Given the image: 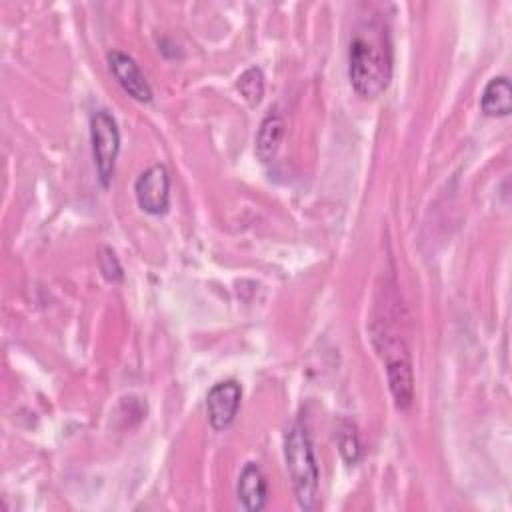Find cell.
<instances>
[{"instance_id":"6da1fadb","label":"cell","mask_w":512,"mask_h":512,"mask_svg":"<svg viewBox=\"0 0 512 512\" xmlns=\"http://www.w3.org/2000/svg\"><path fill=\"white\" fill-rule=\"evenodd\" d=\"M348 78L352 90L364 98H378L392 78V44L378 22L356 30L348 46Z\"/></svg>"},{"instance_id":"7a4b0ae2","label":"cell","mask_w":512,"mask_h":512,"mask_svg":"<svg viewBox=\"0 0 512 512\" xmlns=\"http://www.w3.org/2000/svg\"><path fill=\"white\" fill-rule=\"evenodd\" d=\"M284 462L300 508L308 512L316 510L320 506V472L310 436L300 422H294L286 430Z\"/></svg>"},{"instance_id":"3957f363","label":"cell","mask_w":512,"mask_h":512,"mask_svg":"<svg viewBox=\"0 0 512 512\" xmlns=\"http://www.w3.org/2000/svg\"><path fill=\"white\" fill-rule=\"evenodd\" d=\"M372 340L376 344L378 354L384 360L388 388L396 408L398 410L410 408L414 400V374H412V362H410L404 340L398 334L390 332L386 326L376 328L372 332Z\"/></svg>"},{"instance_id":"277c9868","label":"cell","mask_w":512,"mask_h":512,"mask_svg":"<svg viewBox=\"0 0 512 512\" xmlns=\"http://www.w3.org/2000/svg\"><path fill=\"white\" fill-rule=\"evenodd\" d=\"M90 144L98 180L108 188L114 178L116 158L120 152V130L108 110H96L90 118Z\"/></svg>"},{"instance_id":"5b68a950","label":"cell","mask_w":512,"mask_h":512,"mask_svg":"<svg viewBox=\"0 0 512 512\" xmlns=\"http://www.w3.org/2000/svg\"><path fill=\"white\" fill-rule=\"evenodd\" d=\"M138 206L152 216H162L170 206V174L164 164H152L134 182Z\"/></svg>"},{"instance_id":"8992f818","label":"cell","mask_w":512,"mask_h":512,"mask_svg":"<svg viewBox=\"0 0 512 512\" xmlns=\"http://www.w3.org/2000/svg\"><path fill=\"white\" fill-rule=\"evenodd\" d=\"M240 400L242 386L236 380L228 378L216 382L206 394V416L210 426L218 432L226 430L240 410Z\"/></svg>"},{"instance_id":"52a82bcc","label":"cell","mask_w":512,"mask_h":512,"mask_svg":"<svg viewBox=\"0 0 512 512\" xmlns=\"http://www.w3.org/2000/svg\"><path fill=\"white\" fill-rule=\"evenodd\" d=\"M108 68L112 72V76L116 78V82L122 86V90L138 100V102H150L152 100V86L148 84L144 72L140 70V66L136 64V60L120 50H110L108 56Z\"/></svg>"},{"instance_id":"ba28073f","label":"cell","mask_w":512,"mask_h":512,"mask_svg":"<svg viewBox=\"0 0 512 512\" xmlns=\"http://www.w3.org/2000/svg\"><path fill=\"white\" fill-rule=\"evenodd\" d=\"M236 496L244 510L258 512L266 506L268 484L262 468L256 462H246L236 482Z\"/></svg>"},{"instance_id":"9c48e42d","label":"cell","mask_w":512,"mask_h":512,"mask_svg":"<svg viewBox=\"0 0 512 512\" xmlns=\"http://www.w3.org/2000/svg\"><path fill=\"white\" fill-rule=\"evenodd\" d=\"M284 130H286V124L278 110H270L262 118L256 138H254V154L260 162L266 164L276 156V152L282 144V138H284Z\"/></svg>"},{"instance_id":"30bf717a","label":"cell","mask_w":512,"mask_h":512,"mask_svg":"<svg viewBox=\"0 0 512 512\" xmlns=\"http://www.w3.org/2000/svg\"><path fill=\"white\" fill-rule=\"evenodd\" d=\"M480 110L490 118H504L512 112V86L508 76H494L482 90Z\"/></svg>"},{"instance_id":"8fae6325","label":"cell","mask_w":512,"mask_h":512,"mask_svg":"<svg viewBox=\"0 0 512 512\" xmlns=\"http://www.w3.org/2000/svg\"><path fill=\"white\" fill-rule=\"evenodd\" d=\"M336 444H338V452H340L342 460L348 466H356L362 456V444H360L356 426L352 422H346V420L340 422L338 432H336Z\"/></svg>"},{"instance_id":"7c38bea8","label":"cell","mask_w":512,"mask_h":512,"mask_svg":"<svg viewBox=\"0 0 512 512\" xmlns=\"http://www.w3.org/2000/svg\"><path fill=\"white\" fill-rule=\"evenodd\" d=\"M236 88L240 90L242 98L250 104V106H256L260 104L262 96H264V74L258 66H250L246 68L238 80H236Z\"/></svg>"},{"instance_id":"4fadbf2b","label":"cell","mask_w":512,"mask_h":512,"mask_svg":"<svg viewBox=\"0 0 512 512\" xmlns=\"http://www.w3.org/2000/svg\"><path fill=\"white\" fill-rule=\"evenodd\" d=\"M100 270H102V274H104V278H106L108 282H118V280H122V266H120V262H118L114 250H110V248H106V246H104L102 252H100Z\"/></svg>"}]
</instances>
